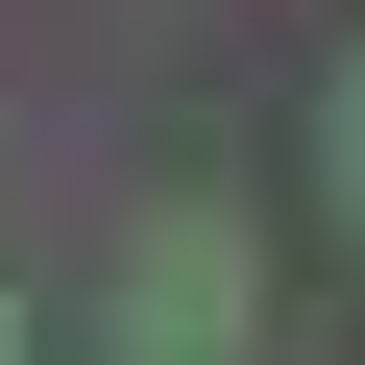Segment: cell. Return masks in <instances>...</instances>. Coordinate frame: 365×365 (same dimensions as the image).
I'll return each instance as SVG.
<instances>
[{"mask_svg": "<svg viewBox=\"0 0 365 365\" xmlns=\"http://www.w3.org/2000/svg\"><path fill=\"white\" fill-rule=\"evenodd\" d=\"M98 341L122 365H244V195H146L122 268H98Z\"/></svg>", "mask_w": 365, "mask_h": 365, "instance_id": "1", "label": "cell"}, {"mask_svg": "<svg viewBox=\"0 0 365 365\" xmlns=\"http://www.w3.org/2000/svg\"><path fill=\"white\" fill-rule=\"evenodd\" d=\"M317 195H341V220H365V49H341V73H317Z\"/></svg>", "mask_w": 365, "mask_h": 365, "instance_id": "2", "label": "cell"}, {"mask_svg": "<svg viewBox=\"0 0 365 365\" xmlns=\"http://www.w3.org/2000/svg\"><path fill=\"white\" fill-rule=\"evenodd\" d=\"M0 365H25V292H0Z\"/></svg>", "mask_w": 365, "mask_h": 365, "instance_id": "3", "label": "cell"}]
</instances>
